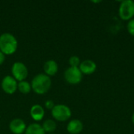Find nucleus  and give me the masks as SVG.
<instances>
[{
  "mask_svg": "<svg viewBox=\"0 0 134 134\" xmlns=\"http://www.w3.org/2000/svg\"><path fill=\"white\" fill-rule=\"evenodd\" d=\"M64 79L68 83L76 85L81 82L82 79V73L79 68L70 67L67 68L64 72Z\"/></svg>",
  "mask_w": 134,
  "mask_h": 134,
  "instance_id": "nucleus-5",
  "label": "nucleus"
},
{
  "mask_svg": "<svg viewBox=\"0 0 134 134\" xmlns=\"http://www.w3.org/2000/svg\"><path fill=\"white\" fill-rule=\"evenodd\" d=\"M79 70L84 75H91L94 73L97 70V64L93 60H86L81 62L79 67Z\"/></svg>",
  "mask_w": 134,
  "mask_h": 134,
  "instance_id": "nucleus-9",
  "label": "nucleus"
},
{
  "mask_svg": "<svg viewBox=\"0 0 134 134\" xmlns=\"http://www.w3.org/2000/svg\"><path fill=\"white\" fill-rule=\"evenodd\" d=\"M126 27H127V31L130 33V35H131L132 36H134V18L128 21Z\"/></svg>",
  "mask_w": 134,
  "mask_h": 134,
  "instance_id": "nucleus-17",
  "label": "nucleus"
},
{
  "mask_svg": "<svg viewBox=\"0 0 134 134\" xmlns=\"http://www.w3.org/2000/svg\"><path fill=\"white\" fill-rule=\"evenodd\" d=\"M132 122H133V124L134 125V112L133 114V115H132Z\"/></svg>",
  "mask_w": 134,
  "mask_h": 134,
  "instance_id": "nucleus-20",
  "label": "nucleus"
},
{
  "mask_svg": "<svg viewBox=\"0 0 134 134\" xmlns=\"http://www.w3.org/2000/svg\"><path fill=\"white\" fill-rule=\"evenodd\" d=\"M52 116L57 121L65 122L71 116V111L65 104H57L51 110Z\"/></svg>",
  "mask_w": 134,
  "mask_h": 134,
  "instance_id": "nucleus-4",
  "label": "nucleus"
},
{
  "mask_svg": "<svg viewBox=\"0 0 134 134\" xmlns=\"http://www.w3.org/2000/svg\"><path fill=\"white\" fill-rule=\"evenodd\" d=\"M11 71L13 77L19 82L24 81L28 75L27 68L22 62H15L12 66Z\"/></svg>",
  "mask_w": 134,
  "mask_h": 134,
  "instance_id": "nucleus-6",
  "label": "nucleus"
},
{
  "mask_svg": "<svg viewBox=\"0 0 134 134\" xmlns=\"http://www.w3.org/2000/svg\"><path fill=\"white\" fill-rule=\"evenodd\" d=\"M5 54L2 53L1 51H0V65L2 64L5 61Z\"/></svg>",
  "mask_w": 134,
  "mask_h": 134,
  "instance_id": "nucleus-19",
  "label": "nucleus"
},
{
  "mask_svg": "<svg viewBox=\"0 0 134 134\" xmlns=\"http://www.w3.org/2000/svg\"><path fill=\"white\" fill-rule=\"evenodd\" d=\"M69 64H70V67H73V68H79L80 64H81V61H80V59L79 58V57L77 56H72L70 57L69 60Z\"/></svg>",
  "mask_w": 134,
  "mask_h": 134,
  "instance_id": "nucleus-16",
  "label": "nucleus"
},
{
  "mask_svg": "<svg viewBox=\"0 0 134 134\" xmlns=\"http://www.w3.org/2000/svg\"><path fill=\"white\" fill-rule=\"evenodd\" d=\"M30 115L35 121H41L45 115L44 108L39 104H35L30 110Z\"/></svg>",
  "mask_w": 134,
  "mask_h": 134,
  "instance_id": "nucleus-11",
  "label": "nucleus"
},
{
  "mask_svg": "<svg viewBox=\"0 0 134 134\" xmlns=\"http://www.w3.org/2000/svg\"><path fill=\"white\" fill-rule=\"evenodd\" d=\"M18 42L14 35L3 33L0 35V51L5 55H11L17 49Z\"/></svg>",
  "mask_w": 134,
  "mask_h": 134,
  "instance_id": "nucleus-2",
  "label": "nucleus"
},
{
  "mask_svg": "<svg viewBox=\"0 0 134 134\" xmlns=\"http://www.w3.org/2000/svg\"><path fill=\"white\" fill-rule=\"evenodd\" d=\"M25 134H46V132L39 124L31 123L26 128Z\"/></svg>",
  "mask_w": 134,
  "mask_h": 134,
  "instance_id": "nucleus-13",
  "label": "nucleus"
},
{
  "mask_svg": "<svg viewBox=\"0 0 134 134\" xmlns=\"http://www.w3.org/2000/svg\"><path fill=\"white\" fill-rule=\"evenodd\" d=\"M44 71L48 76H53L58 71V64L53 60H47L44 64Z\"/></svg>",
  "mask_w": 134,
  "mask_h": 134,
  "instance_id": "nucleus-12",
  "label": "nucleus"
},
{
  "mask_svg": "<svg viewBox=\"0 0 134 134\" xmlns=\"http://www.w3.org/2000/svg\"><path fill=\"white\" fill-rule=\"evenodd\" d=\"M50 77L46 74H38L35 75L31 82V89L33 91L39 95L47 93L51 87Z\"/></svg>",
  "mask_w": 134,
  "mask_h": 134,
  "instance_id": "nucleus-1",
  "label": "nucleus"
},
{
  "mask_svg": "<svg viewBox=\"0 0 134 134\" xmlns=\"http://www.w3.org/2000/svg\"><path fill=\"white\" fill-rule=\"evenodd\" d=\"M54 106H55V104H54L53 101L51 100H46V103H45V107H46L47 109H49V110H52V109L54 108Z\"/></svg>",
  "mask_w": 134,
  "mask_h": 134,
  "instance_id": "nucleus-18",
  "label": "nucleus"
},
{
  "mask_svg": "<svg viewBox=\"0 0 134 134\" xmlns=\"http://www.w3.org/2000/svg\"><path fill=\"white\" fill-rule=\"evenodd\" d=\"M26 124L20 119H14L9 123V130L14 134H22L26 130Z\"/></svg>",
  "mask_w": 134,
  "mask_h": 134,
  "instance_id": "nucleus-8",
  "label": "nucleus"
},
{
  "mask_svg": "<svg viewBox=\"0 0 134 134\" xmlns=\"http://www.w3.org/2000/svg\"><path fill=\"white\" fill-rule=\"evenodd\" d=\"M17 89L19 90V91L21 93L27 94L30 93V91L31 90V85L25 80L21 81V82H19V83L17 84Z\"/></svg>",
  "mask_w": 134,
  "mask_h": 134,
  "instance_id": "nucleus-15",
  "label": "nucleus"
},
{
  "mask_svg": "<svg viewBox=\"0 0 134 134\" xmlns=\"http://www.w3.org/2000/svg\"><path fill=\"white\" fill-rule=\"evenodd\" d=\"M42 126L46 133H53L57 129V124H56L55 121H53L52 119L45 120L43 122V124Z\"/></svg>",
  "mask_w": 134,
  "mask_h": 134,
  "instance_id": "nucleus-14",
  "label": "nucleus"
},
{
  "mask_svg": "<svg viewBox=\"0 0 134 134\" xmlns=\"http://www.w3.org/2000/svg\"><path fill=\"white\" fill-rule=\"evenodd\" d=\"M119 15L123 20H130L134 16V1L133 0H124L121 2Z\"/></svg>",
  "mask_w": 134,
  "mask_h": 134,
  "instance_id": "nucleus-3",
  "label": "nucleus"
},
{
  "mask_svg": "<svg viewBox=\"0 0 134 134\" xmlns=\"http://www.w3.org/2000/svg\"><path fill=\"white\" fill-rule=\"evenodd\" d=\"M17 81L13 76L7 75L2 81V88L5 93L13 94L17 90Z\"/></svg>",
  "mask_w": 134,
  "mask_h": 134,
  "instance_id": "nucleus-7",
  "label": "nucleus"
},
{
  "mask_svg": "<svg viewBox=\"0 0 134 134\" xmlns=\"http://www.w3.org/2000/svg\"><path fill=\"white\" fill-rule=\"evenodd\" d=\"M82 130L83 124L79 119H72L67 126V130L71 134H79Z\"/></svg>",
  "mask_w": 134,
  "mask_h": 134,
  "instance_id": "nucleus-10",
  "label": "nucleus"
}]
</instances>
